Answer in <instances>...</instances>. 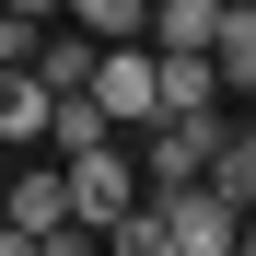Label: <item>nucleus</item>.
Wrapping results in <instances>:
<instances>
[{
    "instance_id": "12",
    "label": "nucleus",
    "mask_w": 256,
    "mask_h": 256,
    "mask_svg": "<svg viewBox=\"0 0 256 256\" xmlns=\"http://www.w3.org/2000/svg\"><path fill=\"white\" fill-rule=\"evenodd\" d=\"M222 12H256V0H222Z\"/></svg>"
},
{
    "instance_id": "1",
    "label": "nucleus",
    "mask_w": 256,
    "mask_h": 256,
    "mask_svg": "<svg viewBox=\"0 0 256 256\" xmlns=\"http://www.w3.org/2000/svg\"><path fill=\"white\" fill-rule=\"evenodd\" d=\"M140 198H152V233L175 244V256H244V210L210 198L198 175H186V186H140Z\"/></svg>"
},
{
    "instance_id": "10",
    "label": "nucleus",
    "mask_w": 256,
    "mask_h": 256,
    "mask_svg": "<svg viewBox=\"0 0 256 256\" xmlns=\"http://www.w3.org/2000/svg\"><path fill=\"white\" fill-rule=\"evenodd\" d=\"M35 47V24H12V12H0V58H24Z\"/></svg>"
},
{
    "instance_id": "3",
    "label": "nucleus",
    "mask_w": 256,
    "mask_h": 256,
    "mask_svg": "<svg viewBox=\"0 0 256 256\" xmlns=\"http://www.w3.org/2000/svg\"><path fill=\"white\" fill-rule=\"evenodd\" d=\"M0 222L24 233V256H47V244H82V222H70V186H58V163H24V175H0Z\"/></svg>"
},
{
    "instance_id": "8",
    "label": "nucleus",
    "mask_w": 256,
    "mask_h": 256,
    "mask_svg": "<svg viewBox=\"0 0 256 256\" xmlns=\"http://www.w3.org/2000/svg\"><path fill=\"white\" fill-rule=\"evenodd\" d=\"M58 24H82L105 47V35H140V0H58Z\"/></svg>"
},
{
    "instance_id": "6",
    "label": "nucleus",
    "mask_w": 256,
    "mask_h": 256,
    "mask_svg": "<svg viewBox=\"0 0 256 256\" xmlns=\"http://www.w3.org/2000/svg\"><path fill=\"white\" fill-rule=\"evenodd\" d=\"M210 82H222L233 105L256 94V12H222V24H210Z\"/></svg>"
},
{
    "instance_id": "4",
    "label": "nucleus",
    "mask_w": 256,
    "mask_h": 256,
    "mask_svg": "<svg viewBox=\"0 0 256 256\" xmlns=\"http://www.w3.org/2000/svg\"><path fill=\"white\" fill-rule=\"evenodd\" d=\"M94 105H105V128H152V47L140 35L94 47Z\"/></svg>"
},
{
    "instance_id": "9",
    "label": "nucleus",
    "mask_w": 256,
    "mask_h": 256,
    "mask_svg": "<svg viewBox=\"0 0 256 256\" xmlns=\"http://www.w3.org/2000/svg\"><path fill=\"white\" fill-rule=\"evenodd\" d=\"M0 12H12V24H58V0H0Z\"/></svg>"
},
{
    "instance_id": "7",
    "label": "nucleus",
    "mask_w": 256,
    "mask_h": 256,
    "mask_svg": "<svg viewBox=\"0 0 256 256\" xmlns=\"http://www.w3.org/2000/svg\"><path fill=\"white\" fill-rule=\"evenodd\" d=\"M35 128H47V82L24 58H0V140H35Z\"/></svg>"
},
{
    "instance_id": "5",
    "label": "nucleus",
    "mask_w": 256,
    "mask_h": 256,
    "mask_svg": "<svg viewBox=\"0 0 256 256\" xmlns=\"http://www.w3.org/2000/svg\"><path fill=\"white\" fill-rule=\"evenodd\" d=\"M210 105H233L210 82V47H152V116H210Z\"/></svg>"
},
{
    "instance_id": "2",
    "label": "nucleus",
    "mask_w": 256,
    "mask_h": 256,
    "mask_svg": "<svg viewBox=\"0 0 256 256\" xmlns=\"http://www.w3.org/2000/svg\"><path fill=\"white\" fill-rule=\"evenodd\" d=\"M58 186H70V222L82 233H105L128 198H140V163H128L116 140H94V152H58Z\"/></svg>"
},
{
    "instance_id": "11",
    "label": "nucleus",
    "mask_w": 256,
    "mask_h": 256,
    "mask_svg": "<svg viewBox=\"0 0 256 256\" xmlns=\"http://www.w3.org/2000/svg\"><path fill=\"white\" fill-rule=\"evenodd\" d=\"M0 256H24V233H12V222H0Z\"/></svg>"
}]
</instances>
